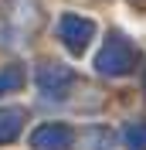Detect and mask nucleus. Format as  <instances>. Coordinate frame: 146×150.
I'll return each mask as SVG.
<instances>
[{"label":"nucleus","instance_id":"2","mask_svg":"<svg viewBox=\"0 0 146 150\" xmlns=\"http://www.w3.org/2000/svg\"><path fill=\"white\" fill-rule=\"evenodd\" d=\"M58 38L72 55H82L88 48V41L95 38V21L82 17V14H61L58 17Z\"/></svg>","mask_w":146,"mask_h":150},{"label":"nucleus","instance_id":"6","mask_svg":"<svg viewBox=\"0 0 146 150\" xmlns=\"http://www.w3.org/2000/svg\"><path fill=\"white\" fill-rule=\"evenodd\" d=\"M24 109H0V143L17 140L20 130H24Z\"/></svg>","mask_w":146,"mask_h":150},{"label":"nucleus","instance_id":"3","mask_svg":"<svg viewBox=\"0 0 146 150\" xmlns=\"http://www.w3.org/2000/svg\"><path fill=\"white\" fill-rule=\"evenodd\" d=\"M75 147V133L65 123H41L31 133V150H72Z\"/></svg>","mask_w":146,"mask_h":150},{"label":"nucleus","instance_id":"8","mask_svg":"<svg viewBox=\"0 0 146 150\" xmlns=\"http://www.w3.org/2000/svg\"><path fill=\"white\" fill-rule=\"evenodd\" d=\"M20 85H24V68H17V65H7V68H0V96H7V92H17Z\"/></svg>","mask_w":146,"mask_h":150},{"label":"nucleus","instance_id":"5","mask_svg":"<svg viewBox=\"0 0 146 150\" xmlns=\"http://www.w3.org/2000/svg\"><path fill=\"white\" fill-rule=\"evenodd\" d=\"M4 21L17 28V38L31 34L41 24V7H37V0H7L4 4Z\"/></svg>","mask_w":146,"mask_h":150},{"label":"nucleus","instance_id":"1","mask_svg":"<svg viewBox=\"0 0 146 150\" xmlns=\"http://www.w3.org/2000/svg\"><path fill=\"white\" fill-rule=\"evenodd\" d=\"M95 68H99L102 75H112V79L129 75L136 68V48H133V41L122 38V34H109V41H105L102 51L95 55Z\"/></svg>","mask_w":146,"mask_h":150},{"label":"nucleus","instance_id":"9","mask_svg":"<svg viewBox=\"0 0 146 150\" xmlns=\"http://www.w3.org/2000/svg\"><path fill=\"white\" fill-rule=\"evenodd\" d=\"M82 147L85 150H112V133L109 130H88L82 137Z\"/></svg>","mask_w":146,"mask_h":150},{"label":"nucleus","instance_id":"7","mask_svg":"<svg viewBox=\"0 0 146 150\" xmlns=\"http://www.w3.org/2000/svg\"><path fill=\"white\" fill-rule=\"evenodd\" d=\"M122 140H126V147H129V150H146V123H143V120L126 123Z\"/></svg>","mask_w":146,"mask_h":150},{"label":"nucleus","instance_id":"4","mask_svg":"<svg viewBox=\"0 0 146 150\" xmlns=\"http://www.w3.org/2000/svg\"><path fill=\"white\" fill-rule=\"evenodd\" d=\"M75 85V72L65 65H41L37 68V89L48 99H65L68 89Z\"/></svg>","mask_w":146,"mask_h":150},{"label":"nucleus","instance_id":"10","mask_svg":"<svg viewBox=\"0 0 146 150\" xmlns=\"http://www.w3.org/2000/svg\"><path fill=\"white\" fill-rule=\"evenodd\" d=\"M143 89H146V72H143Z\"/></svg>","mask_w":146,"mask_h":150}]
</instances>
